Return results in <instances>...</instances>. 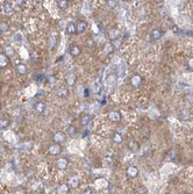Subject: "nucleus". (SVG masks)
<instances>
[{
    "label": "nucleus",
    "instance_id": "1",
    "mask_svg": "<svg viewBox=\"0 0 193 194\" xmlns=\"http://www.w3.org/2000/svg\"><path fill=\"white\" fill-rule=\"evenodd\" d=\"M70 188H76L78 187L79 184H80V177L78 174H71L69 178H68V182H66Z\"/></svg>",
    "mask_w": 193,
    "mask_h": 194
},
{
    "label": "nucleus",
    "instance_id": "2",
    "mask_svg": "<svg viewBox=\"0 0 193 194\" xmlns=\"http://www.w3.org/2000/svg\"><path fill=\"white\" fill-rule=\"evenodd\" d=\"M66 140V136L64 132H55L53 135V141L56 143V144H61L63 142H65Z\"/></svg>",
    "mask_w": 193,
    "mask_h": 194
},
{
    "label": "nucleus",
    "instance_id": "3",
    "mask_svg": "<svg viewBox=\"0 0 193 194\" xmlns=\"http://www.w3.org/2000/svg\"><path fill=\"white\" fill-rule=\"evenodd\" d=\"M107 116H108V119L112 122H120L121 119H122V115H121V113L119 110H111L110 113L107 114Z\"/></svg>",
    "mask_w": 193,
    "mask_h": 194
},
{
    "label": "nucleus",
    "instance_id": "4",
    "mask_svg": "<svg viewBox=\"0 0 193 194\" xmlns=\"http://www.w3.org/2000/svg\"><path fill=\"white\" fill-rule=\"evenodd\" d=\"M2 12L5 15H11L14 12V5L11 1H5L2 5Z\"/></svg>",
    "mask_w": 193,
    "mask_h": 194
},
{
    "label": "nucleus",
    "instance_id": "5",
    "mask_svg": "<svg viewBox=\"0 0 193 194\" xmlns=\"http://www.w3.org/2000/svg\"><path fill=\"white\" fill-rule=\"evenodd\" d=\"M87 22L86 21H83V20H79L77 23H76V29H77V33H79V34H83V33H85V31L87 30Z\"/></svg>",
    "mask_w": 193,
    "mask_h": 194
},
{
    "label": "nucleus",
    "instance_id": "6",
    "mask_svg": "<svg viewBox=\"0 0 193 194\" xmlns=\"http://www.w3.org/2000/svg\"><path fill=\"white\" fill-rule=\"evenodd\" d=\"M62 151V148L59 144H56V143H54L51 146L48 148V154L51 155V156H57V155L61 154Z\"/></svg>",
    "mask_w": 193,
    "mask_h": 194
},
{
    "label": "nucleus",
    "instance_id": "7",
    "mask_svg": "<svg viewBox=\"0 0 193 194\" xmlns=\"http://www.w3.org/2000/svg\"><path fill=\"white\" fill-rule=\"evenodd\" d=\"M65 84L69 86V87H72L75 86L76 84V75L73 72H69L65 75Z\"/></svg>",
    "mask_w": 193,
    "mask_h": 194
},
{
    "label": "nucleus",
    "instance_id": "8",
    "mask_svg": "<svg viewBox=\"0 0 193 194\" xmlns=\"http://www.w3.org/2000/svg\"><path fill=\"white\" fill-rule=\"evenodd\" d=\"M149 35H150V39H151L153 41H158L163 36V31L157 29V28H154V29L150 30Z\"/></svg>",
    "mask_w": 193,
    "mask_h": 194
},
{
    "label": "nucleus",
    "instance_id": "9",
    "mask_svg": "<svg viewBox=\"0 0 193 194\" xmlns=\"http://www.w3.org/2000/svg\"><path fill=\"white\" fill-rule=\"evenodd\" d=\"M126 173H127V176L129 178H135V177L139 176V169L136 168V166H134V165H130V166L127 168Z\"/></svg>",
    "mask_w": 193,
    "mask_h": 194
},
{
    "label": "nucleus",
    "instance_id": "10",
    "mask_svg": "<svg viewBox=\"0 0 193 194\" xmlns=\"http://www.w3.org/2000/svg\"><path fill=\"white\" fill-rule=\"evenodd\" d=\"M69 51H70L71 56L78 57L79 55L82 53V49H80V47H79L78 44H72V45H70V48H69Z\"/></svg>",
    "mask_w": 193,
    "mask_h": 194
},
{
    "label": "nucleus",
    "instance_id": "11",
    "mask_svg": "<svg viewBox=\"0 0 193 194\" xmlns=\"http://www.w3.org/2000/svg\"><path fill=\"white\" fill-rule=\"evenodd\" d=\"M130 84H132V86H134V87L139 88L142 85V77L139 75H134L130 78Z\"/></svg>",
    "mask_w": 193,
    "mask_h": 194
},
{
    "label": "nucleus",
    "instance_id": "12",
    "mask_svg": "<svg viewBox=\"0 0 193 194\" xmlns=\"http://www.w3.org/2000/svg\"><path fill=\"white\" fill-rule=\"evenodd\" d=\"M9 64V57L5 53H0V69H4Z\"/></svg>",
    "mask_w": 193,
    "mask_h": 194
},
{
    "label": "nucleus",
    "instance_id": "13",
    "mask_svg": "<svg viewBox=\"0 0 193 194\" xmlns=\"http://www.w3.org/2000/svg\"><path fill=\"white\" fill-rule=\"evenodd\" d=\"M47 109V104L44 101H37L35 104V110L39 114H43Z\"/></svg>",
    "mask_w": 193,
    "mask_h": 194
},
{
    "label": "nucleus",
    "instance_id": "14",
    "mask_svg": "<svg viewBox=\"0 0 193 194\" xmlns=\"http://www.w3.org/2000/svg\"><path fill=\"white\" fill-rule=\"evenodd\" d=\"M68 165H69V163H68V160H66L65 158H59V159H57V162H56V166H57V169L61 170V171L66 170Z\"/></svg>",
    "mask_w": 193,
    "mask_h": 194
},
{
    "label": "nucleus",
    "instance_id": "15",
    "mask_svg": "<svg viewBox=\"0 0 193 194\" xmlns=\"http://www.w3.org/2000/svg\"><path fill=\"white\" fill-rule=\"evenodd\" d=\"M91 121H92V116L90 114H84L82 118H80V124L83 126V127H87L88 124L91 123Z\"/></svg>",
    "mask_w": 193,
    "mask_h": 194
},
{
    "label": "nucleus",
    "instance_id": "16",
    "mask_svg": "<svg viewBox=\"0 0 193 194\" xmlns=\"http://www.w3.org/2000/svg\"><path fill=\"white\" fill-rule=\"evenodd\" d=\"M119 36H120V30L116 29V28H112V29L108 30V37H110L112 41L118 40Z\"/></svg>",
    "mask_w": 193,
    "mask_h": 194
},
{
    "label": "nucleus",
    "instance_id": "17",
    "mask_svg": "<svg viewBox=\"0 0 193 194\" xmlns=\"http://www.w3.org/2000/svg\"><path fill=\"white\" fill-rule=\"evenodd\" d=\"M114 44L111 43V42H108V43H105V45H104V53L105 55H111V53H114Z\"/></svg>",
    "mask_w": 193,
    "mask_h": 194
},
{
    "label": "nucleus",
    "instance_id": "18",
    "mask_svg": "<svg viewBox=\"0 0 193 194\" xmlns=\"http://www.w3.org/2000/svg\"><path fill=\"white\" fill-rule=\"evenodd\" d=\"M65 31H66V34H68V35H75L76 33H77V29H76L75 23H72V22L68 23V25H66V28H65Z\"/></svg>",
    "mask_w": 193,
    "mask_h": 194
},
{
    "label": "nucleus",
    "instance_id": "19",
    "mask_svg": "<svg viewBox=\"0 0 193 194\" xmlns=\"http://www.w3.org/2000/svg\"><path fill=\"white\" fill-rule=\"evenodd\" d=\"M69 190H70V187H69L68 184H61L57 187L56 192H57V194H68L69 193Z\"/></svg>",
    "mask_w": 193,
    "mask_h": 194
},
{
    "label": "nucleus",
    "instance_id": "20",
    "mask_svg": "<svg viewBox=\"0 0 193 194\" xmlns=\"http://www.w3.org/2000/svg\"><path fill=\"white\" fill-rule=\"evenodd\" d=\"M112 140H113V142L116 143V144H121V143L123 142V137L120 132H114L113 134H112Z\"/></svg>",
    "mask_w": 193,
    "mask_h": 194
},
{
    "label": "nucleus",
    "instance_id": "21",
    "mask_svg": "<svg viewBox=\"0 0 193 194\" xmlns=\"http://www.w3.org/2000/svg\"><path fill=\"white\" fill-rule=\"evenodd\" d=\"M15 70H16V73H18L19 76H23L27 73V67L25 64H18V65L15 66Z\"/></svg>",
    "mask_w": 193,
    "mask_h": 194
},
{
    "label": "nucleus",
    "instance_id": "22",
    "mask_svg": "<svg viewBox=\"0 0 193 194\" xmlns=\"http://www.w3.org/2000/svg\"><path fill=\"white\" fill-rule=\"evenodd\" d=\"M66 134L71 137H75L77 135V128H76L73 124H69L66 127Z\"/></svg>",
    "mask_w": 193,
    "mask_h": 194
},
{
    "label": "nucleus",
    "instance_id": "23",
    "mask_svg": "<svg viewBox=\"0 0 193 194\" xmlns=\"http://www.w3.org/2000/svg\"><path fill=\"white\" fill-rule=\"evenodd\" d=\"M128 146V149L130 151H133V152H135V151L139 150V143L135 141V140H132V141H129L127 143Z\"/></svg>",
    "mask_w": 193,
    "mask_h": 194
},
{
    "label": "nucleus",
    "instance_id": "24",
    "mask_svg": "<svg viewBox=\"0 0 193 194\" xmlns=\"http://www.w3.org/2000/svg\"><path fill=\"white\" fill-rule=\"evenodd\" d=\"M56 5H57V7L62 11H64L69 7V1L68 0H57L56 1Z\"/></svg>",
    "mask_w": 193,
    "mask_h": 194
},
{
    "label": "nucleus",
    "instance_id": "25",
    "mask_svg": "<svg viewBox=\"0 0 193 194\" xmlns=\"http://www.w3.org/2000/svg\"><path fill=\"white\" fill-rule=\"evenodd\" d=\"M116 81V75L115 73H110V75L106 77V84L113 85Z\"/></svg>",
    "mask_w": 193,
    "mask_h": 194
},
{
    "label": "nucleus",
    "instance_id": "26",
    "mask_svg": "<svg viewBox=\"0 0 193 194\" xmlns=\"http://www.w3.org/2000/svg\"><path fill=\"white\" fill-rule=\"evenodd\" d=\"M9 120L8 119H0V130H5V129H7L9 127Z\"/></svg>",
    "mask_w": 193,
    "mask_h": 194
},
{
    "label": "nucleus",
    "instance_id": "27",
    "mask_svg": "<svg viewBox=\"0 0 193 194\" xmlns=\"http://www.w3.org/2000/svg\"><path fill=\"white\" fill-rule=\"evenodd\" d=\"M9 30V25L6 21H0V33H6Z\"/></svg>",
    "mask_w": 193,
    "mask_h": 194
},
{
    "label": "nucleus",
    "instance_id": "28",
    "mask_svg": "<svg viewBox=\"0 0 193 194\" xmlns=\"http://www.w3.org/2000/svg\"><path fill=\"white\" fill-rule=\"evenodd\" d=\"M56 44H57V40H56V37H55V36H50V37H49V48L54 50L55 47H56Z\"/></svg>",
    "mask_w": 193,
    "mask_h": 194
},
{
    "label": "nucleus",
    "instance_id": "29",
    "mask_svg": "<svg viewBox=\"0 0 193 194\" xmlns=\"http://www.w3.org/2000/svg\"><path fill=\"white\" fill-rule=\"evenodd\" d=\"M57 97L58 98H66L68 97V90L66 88H59L57 91Z\"/></svg>",
    "mask_w": 193,
    "mask_h": 194
},
{
    "label": "nucleus",
    "instance_id": "30",
    "mask_svg": "<svg viewBox=\"0 0 193 194\" xmlns=\"http://www.w3.org/2000/svg\"><path fill=\"white\" fill-rule=\"evenodd\" d=\"M92 88H93V91L96 93H99L101 91V84H100V81H94L93 83V86H92Z\"/></svg>",
    "mask_w": 193,
    "mask_h": 194
},
{
    "label": "nucleus",
    "instance_id": "31",
    "mask_svg": "<svg viewBox=\"0 0 193 194\" xmlns=\"http://www.w3.org/2000/svg\"><path fill=\"white\" fill-rule=\"evenodd\" d=\"M47 81V77H44L43 75H41V76H37L36 77V83L39 85H42V84H44Z\"/></svg>",
    "mask_w": 193,
    "mask_h": 194
},
{
    "label": "nucleus",
    "instance_id": "32",
    "mask_svg": "<svg viewBox=\"0 0 193 194\" xmlns=\"http://www.w3.org/2000/svg\"><path fill=\"white\" fill-rule=\"evenodd\" d=\"M106 5L111 8H115L118 6V1L116 0H106Z\"/></svg>",
    "mask_w": 193,
    "mask_h": 194
},
{
    "label": "nucleus",
    "instance_id": "33",
    "mask_svg": "<svg viewBox=\"0 0 193 194\" xmlns=\"http://www.w3.org/2000/svg\"><path fill=\"white\" fill-rule=\"evenodd\" d=\"M190 116H191V114H190V112L189 110H183L181 112V114H180V119L181 120H187V119H190Z\"/></svg>",
    "mask_w": 193,
    "mask_h": 194
},
{
    "label": "nucleus",
    "instance_id": "34",
    "mask_svg": "<svg viewBox=\"0 0 193 194\" xmlns=\"http://www.w3.org/2000/svg\"><path fill=\"white\" fill-rule=\"evenodd\" d=\"M135 194H147V188L145 186H140L135 190Z\"/></svg>",
    "mask_w": 193,
    "mask_h": 194
},
{
    "label": "nucleus",
    "instance_id": "35",
    "mask_svg": "<svg viewBox=\"0 0 193 194\" xmlns=\"http://www.w3.org/2000/svg\"><path fill=\"white\" fill-rule=\"evenodd\" d=\"M90 88L88 87H84L83 88V95H84V98H88L90 97Z\"/></svg>",
    "mask_w": 193,
    "mask_h": 194
},
{
    "label": "nucleus",
    "instance_id": "36",
    "mask_svg": "<svg viewBox=\"0 0 193 194\" xmlns=\"http://www.w3.org/2000/svg\"><path fill=\"white\" fill-rule=\"evenodd\" d=\"M187 69L190 71H193V58H190L189 62H187Z\"/></svg>",
    "mask_w": 193,
    "mask_h": 194
},
{
    "label": "nucleus",
    "instance_id": "37",
    "mask_svg": "<svg viewBox=\"0 0 193 194\" xmlns=\"http://www.w3.org/2000/svg\"><path fill=\"white\" fill-rule=\"evenodd\" d=\"M47 81H48L49 84L53 86V85H55V83H56V79H55V77H53V76H51V77H49L48 79H47Z\"/></svg>",
    "mask_w": 193,
    "mask_h": 194
},
{
    "label": "nucleus",
    "instance_id": "38",
    "mask_svg": "<svg viewBox=\"0 0 193 194\" xmlns=\"http://www.w3.org/2000/svg\"><path fill=\"white\" fill-rule=\"evenodd\" d=\"M82 194H94V193H93V190L91 187H87V188H85V190L83 191Z\"/></svg>",
    "mask_w": 193,
    "mask_h": 194
},
{
    "label": "nucleus",
    "instance_id": "39",
    "mask_svg": "<svg viewBox=\"0 0 193 194\" xmlns=\"http://www.w3.org/2000/svg\"><path fill=\"white\" fill-rule=\"evenodd\" d=\"M25 2H26V1H20V0H19V1H16V5L21 7V6H23V5H25Z\"/></svg>",
    "mask_w": 193,
    "mask_h": 194
},
{
    "label": "nucleus",
    "instance_id": "40",
    "mask_svg": "<svg viewBox=\"0 0 193 194\" xmlns=\"http://www.w3.org/2000/svg\"><path fill=\"white\" fill-rule=\"evenodd\" d=\"M15 194H25V191L23 190H20V188H19V190H16V192H15Z\"/></svg>",
    "mask_w": 193,
    "mask_h": 194
},
{
    "label": "nucleus",
    "instance_id": "41",
    "mask_svg": "<svg viewBox=\"0 0 193 194\" xmlns=\"http://www.w3.org/2000/svg\"><path fill=\"white\" fill-rule=\"evenodd\" d=\"M0 109H1V102H0Z\"/></svg>",
    "mask_w": 193,
    "mask_h": 194
}]
</instances>
